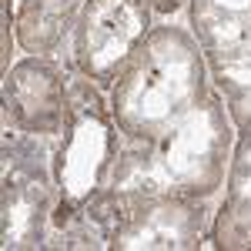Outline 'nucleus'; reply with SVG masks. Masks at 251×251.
<instances>
[{
	"instance_id": "nucleus-7",
	"label": "nucleus",
	"mask_w": 251,
	"mask_h": 251,
	"mask_svg": "<svg viewBox=\"0 0 251 251\" xmlns=\"http://www.w3.org/2000/svg\"><path fill=\"white\" fill-rule=\"evenodd\" d=\"M71 71L54 57L17 60L3 74V124L20 134L57 137L67 114Z\"/></svg>"
},
{
	"instance_id": "nucleus-1",
	"label": "nucleus",
	"mask_w": 251,
	"mask_h": 251,
	"mask_svg": "<svg viewBox=\"0 0 251 251\" xmlns=\"http://www.w3.org/2000/svg\"><path fill=\"white\" fill-rule=\"evenodd\" d=\"M107 100L121 131L111 198L181 194L214 201L221 194L234 124L188 27L154 24Z\"/></svg>"
},
{
	"instance_id": "nucleus-6",
	"label": "nucleus",
	"mask_w": 251,
	"mask_h": 251,
	"mask_svg": "<svg viewBox=\"0 0 251 251\" xmlns=\"http://www.w3.org/2000/svg\"><path fill=\"white\" fill-rule=\"evenodd\" d=\"M151 30L154 14L141 0H87L71 37L74 74L111 91Z\"/></svg>"
},
{
	"instance_id": "nucleus-8",
	"label": "nucleus",
	"mask_w": 251,
	"mask_h": 251,
	"mask_svg": "<svg viewBox=\"0 0 251 251\" xmlns=\"http://www.w3.org/2000/svg\"><path fill=\"white\" fill-rule=\"evenodd\" d=\"M87 0H17L14 34L17 47L30 57H50L74 37Z\"/></svg>"
},
{
	"instance_id": "nucleus-2",
	"label": "nucleus",
	"mask_w": 251,
	"mask_h": 251,
	"mask_svg": "<svg viewBox=\"0 0 251 251\" xmlns=\"http://www.w3.org/2000/svg\"><path fill=\"white\" fill-rule=\"evenodd\" d=\"M121 131L111 100L94 80L74 74L67 91L64 127L50 148V174L57 208L50 245L57 248H107L111 234V181H114Z\"/></svg>"
},
{
	"instance_id": "nucleus-9",
	"label": "nucleus",
	"mask_w": 251,
	"mask_h": 251,
	"mask_svg": "<svg viewBox=\"0 0 251 251\" xmlns=\"http://www.w3.org/2000/svg\"><path fill=\"white\" fill-rule=\"evenodd\" d=\"M141 3H148L154 17H168V14H177L181 7H188V0H141Z\"/></svg>"
},
{
	"instance_id": "nucleus-3",
	"label": "nucleus",
	"mask_w": 251,
	"mask_h": 251,
	"mask_svg": "<svg viewBox=\"0 0 251 251\" xmlns=\"http://www.w3.org/2000/svg\"><path fill=\"white\" fill-rule=\"evenodd\" d=\"M188 30L234 124L221 208L251 225V0H188Z\"/></svg>"
},
{
	"instance_id": "nucleus-4",
	"label": "nucleus",
	"mask_w": 251,
	"mask_h": 251,
	"mask_svg": "<svg viewBox=\"0 0 251 251\" xmlns=\"http://www.w3.org/2000/svg\"><path fill=\"white\" fill-rule=\"evenodd\" d=\"M44 137L10 134L3 137V231L0 248L24 251L50 245V225L57 208V188L50 174V151H40Z\"/></svg>"
},
{
	"instance_id": "nucleus-5",
	"label": "nucleus",
	"mask_w": 251,
	"mask_h": 251,
	"mask_svg": "<svg viewBox=\"0 0 251 251\" xmlns=\"http://www.w3.org/2000/svg\"><path fill=\"white\" fill-rule=\"evenodd\" d=\"M111 251H194L211 231V201L181 194L111 198Z\"/></svg>"
}]
</instances>
